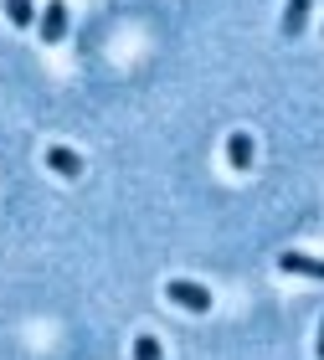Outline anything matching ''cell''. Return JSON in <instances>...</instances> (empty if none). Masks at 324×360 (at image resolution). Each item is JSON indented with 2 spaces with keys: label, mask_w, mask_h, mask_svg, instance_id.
<instances>
[{
  "label": "cell",
  "mask_w": 324,
  "mask_h": 360,
  "mask_svg": "<svg viewBox=\"0 0 324 360\" xmlns=\"http://www.w3.org/2000/svg\"><path fill=\"white\" fill-rule=\"evenodd\" d=\"M314 350H319V360H324V324H319V340H314Z\"/></svg>",
  "instance_id": "obj_9"
},
{
  "label": "cell",
  "mask_w": 324,
  "mask_h": 360,
  "mask_svg": "<svg viewBox=\"0 0 324 360\" xmlns=\"http://www.w3.org/2000/svg\"><path fill=\"white\" fill-rule=\"evenodd\" d=\"M62 37H67V0H52V6L41 11V41L57 46Z\"/></svg>",
  "instance_id": "obj_2"
},
{
  "label": "cell",
  "mask_w": 324,
  "mask_h": 360,
  "mask_svg": "<svg viewBox=\"0 0 324 360\" xmlns=\"http://www.w3.org/2000/svg\"><path fill=\"white\" fill-rule=\"evenodd\" d=\"M309 6H314V0H288V11H283V37L288 41L304 37V26H309Z\"/></svg>",
  "instance_id": "obj_5"
},
{
  "label": "cell",
  "mask_w": 324,
  "mask_h": 360,
  "mask_svg": "<svg viewBox=\"0 0 324 360\" xmlns=\"http://www.w3.org/2000/svg\"><path fill=\"white\" fill-rule=\"evenodd\" d=\"M278 273H299V278H319V283H324V257H309V252H278Z\"/></svg>",
  "instance_id": "obj_3"
},
{
  "label": "cell",
  "mask_w": 324,
  "mask_h": 360,
  "mask_svg": "<svg viewBox=\"0 0 324 360\" xmlns=\"http://www.w3.org/2000/svg\"><path fill=\"white\" fill-rule=\"evenodd\" d=\"M226 165H232V170H252V139L242 134V129L226 139Z\"/></svg>",
  "instance_id": "obj_6"
},
{
  "label": "cell",
  "mask_w": 324,
  "mask_h": 360,
  "mask_svg": "<svg viewBox=\"0 0 324 360\" xmlns=\"http://www.w3.org/2000/svg\"><path fill=\"white\" fill-rule=\"evenodd\" d=\"M134 360H165L160 340H155V335H134Z\"/></svg>",
  "instance_id": "obj_8"
},
{
  "label": "cell",
  "mask_w": 324,
  "mask_h": 360,
  "mask_svg": "<svg viewBox=\"0 0 324 360\" xmlns=\"http://www.w3.org/2000/svg\"><path fill=\"white\" fill-rule=\"evenodd\" d=\"M46 170H57L62 180H77L83 175V155L67 150V144H52V150H46Z\"/></svg>",
  "instance_id": "obj_4"
},
{
  "label": "cell",
  "mask_w": 324,
  "mask_h": 360,
  "mask_svg": "<svg viewBox=\"0 0 324 360\" xmlns=\"http://www.w3.org/2000/svg\"><path fill=\"white\" fill-rule=\"evenodd\" d=\"M165 299H170L175 309H186V314H206V309H212V288H206V283H190V278H170V283H165Z\"/></svg>",
  "instance_id": "obj_1"
},
{
  "label": "cell",
  "mask_w": 324,
  "mask_h": 360,
  "mask_svg": "<svg viewBox=\"0 0 324 360\" xmlns=\"http://www.w3.org/2000/svg\"><path fill=\"white\" fill-rule=\"evenodd\" d=\"M11 15V26H37V0H0Z\"/></svg>",
  "instance_id": "obj_7"
}]
</instances>
